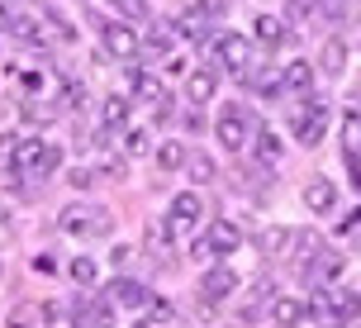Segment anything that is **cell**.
<instances>
[{"label": "cell", "instance_id": "obj_1", "mask_svg": "<svg viewBox=\"0 0 361 328\" xmlns=\"http://www.w3.org/2000/svg\"><path fill=\"white\" fill-rule=\"evenodd\" d=\"M57 166H62V147L43 143V138H19L10 147V171L15 176H38V181H48Z\"/></svg>", "mask_w": 361, "mask_h": 328}, {"label": "cell", "instance_id": "obj_2", "mask_svg": "<svg viewBox=\"0 0 361 328\" xmlns=\"http://www.w3.org/2000/svg\"><path fill=\"white\" fill-rule=\"evenodd\" d=\"M57 224H62V233H67V238H81V243L114 233V214H109L105 205H90V200L86 205H67Z\"/></svg>", "mask_w": 361, "mask_h": 328}, {"label": "cell", "instance_id": "obj_3", "mask_svg": "<svg viewBox=\"0 0 361 328\" xmlns=\"http://www.w3.org/2000/svg\"><path fill=\"white\" fill-rule=\"evenodd\" d=\"M305 314H314V319H328V324H352L361 314V295L347 291V286H324V291L314 295L305 305Z\"/></svg>", "mask_w": 361, "mask_h": 328}, {"label": "cell", "instance_id": "obj_4", "mask_svg": "<svg viewBox=\"0 0 361 328\" xmlns=\"http://www.w3.org/2000/svg\"><path fill=\"white\" fill-rule=\"evenodd\" d=\"M214 133H219V143L228 147V152H243V147L252 143V133H257V119H252V109L247 105H224L219 109V119H214Z\"/></svg>", "mask_w": 361, "mask_h": 328}, {"label": "cell", "instance_id": "obj_5", "mask_svg": "<svg viewBox=\"0 0 361 328\" xmlns=\"http://www.w3.org/2000/svg\"><path fill=\"white\" fill-rule=\"evenodd\" d=\"M200 214H204V200H200V190H180L171 195L166 205V238H195L200 233Z\"/></svg>", "mask_w": 361, "mask_h": 328}, {"label": "cell", "instance_id": "obj_6", "mask_svg": "<svg viewBox=\"0 0 361 328\" xmlns=\"http://www.w3.org/2000/svg\"><path fill=\"white\" fill-rule=\"evenodd\" d=\"M214 62L233 76V81H247V76H252V67H257L252 43H247V38H238V34H219L214 38Z\"/></svg>", "mask_w": 361, "mask_h": 328}, {"label": "cell", "instance_id": "obj_7", "mask_svg": "<svg viewBox=\"0 0 361 328\" xmlns=\"http://www.w3.org/2000/svg\"><path fill=\"white\" fill-rule=\"evenodd\" d=\"M100 43H105V53L114 57V62H133V57L143 53L138 29L124 24V19H100Z\"/></svg>", "mask_w": 361, "mask_h": 328}, {"label": "cell", "instance_id": "obj_8", "mask_svg": "<svg viewBox=\"0 0 361 328\" xmlns=\"http://www.w3.org/2000/svg\"><path fill=\"white\" fill-rule=\"evenodd\" d=\"M309 105L295 114V138L305 147H319L324 143V133H328V100L324 95H305Z\"/></svg>", "mask_w": 361, "mask_h": 328}, {"label": "cell", "instance_id": "obj_9", "mask_svg": "<svg viewBox=\"0 0 361 328\" xmlns=\"http://www.w3.org/2000/svg\"><path fill=\"white\" fill-rule=\"evenodd\" d=\"M105 300L114 310H147L152 305V291H147L143 281H133V276H114L105 286Z\"/></svg>", "mask_w": 361, "mask_h": 328}, {"label": "cell", "instance_id": "obj_10", "mask_svg": "<svg viewBox=\"0 0 361 328\" xmlns=\"http://www.w3.org/2000/svg\"><path fill=\"white\" fill-rule=\"evenodd\" d=\"M204 243V253L209 257H224V253H238V243H243V229H238L233 219H209L204 224V233H195Z\"/></svg>", "mask_w": 361, "mask_h": 328}, {"label": "cell", "instance_id": "obj_11", "mask_svg": "<svg viewBox=\"0 0 361 328\" xmlns=\"http://www.w3.org/2000/svg\"><path fill=\"white\" fill-rule=\"evenodd\" d=\"M228 295H238V272L233 267L219 262V267H209V272L200 276V300H204V305H224Z\"/></svg>", "mask_w": 361, "mask_h": 328}, {"label": "cell", "instance_id": "obj_12", "mask_svg": "<svg viewBox=\"0 0 361 328\" xmlns=\"http://www.w3.org/2000/svg\"><path fill=\"white\" fill-rule=\"evenodd\" d=\"M109 324H114L109 300H76L72 305V328H109Z\"/></svg>", "mask_w": 361, "mask_h": 328}, {"label": "cell", "instance_id": "obj_13", "mask_svg": "<svg viewBox=\"0 0 361 328\" xmlns=\"http://www.w3.org/2000/svg\"><path fill=\"white\" fill-rule=\"evenodd\" d=\"M319 253H324V238L314 233V229H300V233H295V243H290V262H295V272L305 276L309 267H314V262H319Z\"/></svg>", "mask_w": 361, "mask_h": 328}, {"label": "cell", "instance_id": "obj_14", "mask_svg": "<svg viewBox=\"0 0 361 328\" xmlns=\"http://www.w3.org/2000/svg\"><path fill=\"white\" fill-rule=\"evenodd\" d=\"M343 267H347V257L343 253H328V248H324V253H319V262L305 272V281L314 286V291H324V286H333V281H338V272H343Z\"/></svg>", "mask_w": 361, "mask_h": 328}, {"label": "cell", "instance_id": "obj_15", "mask_svg": "<svg viewBox=\"0 0 361 328\" xmlns=\"http://www.w3.org/2000/svg\"><path fill=\"white\" fill-rule=\"evenodd\" d=\"M267 319H271L276 328H300L309 314H305V305H300L295 295H276V300L267 305Z\"/></svg>", "mask_w": 361, "mask_h": 328}, {"label": "cell", "instance_id": "obj_16", "mask_svg": "<svg viewBox=\"0 0 361 328\" xmlns=\"http://www.w3.org/2000/svg\"><path fill=\"white\" fill-rule=\"evenodd\" d=\"M305 205L314 209V214H333V205H338V186L328 181V176H314V181L305 186Z\"/></svg>", "mask_w": 361, "mask_h": 328}, {"label": "cell", "instance_id": "obj_17", "mask_svg": "<svg viewBox=\"0 0 361 328\" xmlns=\"http://www.w3.org/2000/svg\"><path fill=\"white\" fill-rule=\"evenodd\" d=\"M290 243H295V229L276 224V229H262V233H257V253L262 257H286Z\"/></svg>", "mask_w": 361, "mask_h": 328}, {"label": "cell", "instance_id": "obj_18", "mask_svg": "<svg viewBox=\"0 0 361 328\" xmlns=\"http://www.w3.org/2000/svg\"><path fill=\"white\" fill-rule=\"evenodd\" d=\"M219 91V72L214 67H200V72H190V81H185V95H190V105H204V100H214Z\"/></svg>", "mask_w": 361, "mask_h": 328}, {"label": "cell", "instance_id": "obj_19", "mask_svg": "<svg viewBox=\"0 0 361 328\" xmlns=\"http://www.w3.org/2000/svg\"><path fill=\"white\" fill-rule=\"evenodd\" d=\"M252 157H257V166H276L281 162V138H276V133H271V128H262L257 124V133H252Z\"/></svg>", "mask_w": 361, "mask_h": 328}, {"label": "cell", "instance_id": "obj_20", "mask_svg": "<svg viewBox=\"0 0 361 328\" xmlns=\"http://www.w3.org/2000/svg\"><path fill=\"white\" fill-rule=\"evenodd\" d=\"M309 86H314V62H286V72H281V91L309 95Z\"/></svg>", "mask_w": 361, "mask_h": 328}, {"label": "cell", "instance_id": "obj_21", "mask_svg": "<svg viewBox=\"0 0 361 328\" xmlns=\"http://www.w3.org/2000/svg\"><path fill=\"white\" fill-rule=\"evenodd\" d=\"M128 114H133V100H128V95H105V100H100V124L105 128H124Z\"/></svg>", "mask_w": 361, "mask_h": 328}, {"label": "cell", "instance_id": "obj_22", "mask_svg": "<svg viewBox=\"0 0 361 328\" xmlns=\"http://www.w3.org/2000/svg\"><path fill=\"white\" fill-rule=\"evenodd\" d=\"M343 67H347V43L343 38H328L324 53H319V72L324 76H343Z\"/></svg>", "mask_w": 361, "mask_h": 328}, {"label": "cell", "instance_id": "obj_23", "mask_svg": "<svg viewBox=\"0 0 361 328\" xmlns=\"http://www.w3.org/2000/svg\"><path fill=\"white\" fill-rule=\"evenodd\" d=\"M286 38H290L286 19H276V15H262V19H257V43H262V48H281Z\"/></svg>", "mask_w": 361, "mask_h": 328}, {"label": "cell", "instance_id": "obj_24", "mask_svg": "<svg viewBox=\"0 0 361 328\" xmlns=\"http://www.w3.org/2000/svg\"><path fill=\"white\" fill-rule=\"evenodd\" d=\"M133 100H147V105H162V100H171V95L162 91V81L147 72H133Z\"/></svg>", "mask_w": 361, "mask_h": 328}, {"label": "cell", "instance_id": "obj_25", "mask_svg": "<svg viewBox=\"0 0 361 328\" xmlns=\"http://www.w3.org/2000/svg\"><path fill=\"white\" fill-rule=\"evenodd\" d=\"M171 48H176V34H171L166 24H152V29H147V38H143V53L147 57H166Z\"/></svg>", "mask_w": 361, "mask_h": 328}, {"label": "cell", "instance_id": "obj_26", "mask_svg": "<svg viewBox=\"0 0 361 328\" xmlns=\"http://www.w3.org/2000/svg\"><path fill=\"white\" fill-rule=\"evenodd\" d=\"M180 34H185V38H200V43H204V38H209V10H204V5L185 10V15H180Z\"/></svg>", "mask_w": 361, "mask_h": 328}, {"label": "cell", "instance_id": "obj_27", "mask_svg": "<svg viewBox=\"0 0 361 328\" xmlns=\"http://www.w3.org/2000/svg\"><path fill=\"white\" fill-rule=\"evenodd\" d=\"M5 29H10L15 38H24V43H43V38H48L43 29H38L34 15H10V19H5Z\"/></svg>", "mask_w": 361, "mask_h": 328}, {"label": "cell", "instance_id": "obj_28", "mask_svg": "<svg viewBox=\"0 0 361 328\" xmlns=\"http://www.w3.org/2000/svg\"><path fill=\"white\" fill-rule=\"evenodd\" d=\"M343 157H361V114L357 109H347V119H343Z\"/></svg>", "mask_w": 361, "mask_h": 328}, {"label": "cell", "instance_id": "obj_29", "mask_svg": "<svg viewBox=\"0 0 361 328\" xmlns=\"http://www.w3.org/2000/svg\"><path fill=\"white\" fill-rule=\"evenodd\" d=\"M185 157H190V152H185V143H176V138H166V143L157 147V166H162V171H180Z\"/></svg>", "mask_w": 361, "mask_h": 328}, {"label": "cell", "instance_id": "obj_30", "mask_svg": "<svg viewBox=\"0 0 361 328\" xmlns=\"http://www.w3.org/2000/svg\"><path fill=\"white\" fill-rule=\"evenodd\" d=\"M38 319H43V310H38V305H15V310H10V319H5V328H34Z\"/></svg>", "mask_w": 361, "mask_h": 328}, {"label": "cell", "instance_id": "obj_31", "mask_svg": "<svg viewBox=\"0 0 361 328\" xmlns=\"http://www.w3.org/2000/svg\"><path fill=\"white\" fill-rule=\"evenodd\" d=\"M185 166H190V181H214V157H204V152H195V157H185Z\"/></svg>", "mask_w": 361, "mask_h": 328}, {"label": "cell", "instance_id": "obj_32", "mask_svg": "<svg viewBox=\"0 0 361 328\" xmlns=\"http://www.w3.org/2000/svg\"><path fill=\"white\" fill-rule=\"evenodd\" d=\"M319 15H324L328 24H343V19L352 15V0H319Z\"/></svg>", "mask_w": 361, "mask_h": 328}, {"label": "cell", "instance_id": "obj_33", "mask_svg": "<svg viewBox=\"0 0 361 328\" xmlns=\"http://www.w3.org/2000/svg\"><path fill=\"white\" fill-rule=\"evenodd\" d=\"M109 5H114V15L124 19H147V0H109Z\"/></svg>", "mask_w": 361, "mask_h": 328}, {"label": "cell", "instance_id": "obj_34", "mask_svg": "<svg viewBox=\"0 0 361 328\" xmlns=\"http://www.w3.org/2000/svg\"><path fill=\"white\" fill-rule=\"evenodd\" d=\"M72 281L76 286H95V262L90 257H76L72 262Z\"/></svg>", "mask_w": 361, "mask_h": 328}, {"label": "cell", "instance_id": "obj_35", "mask_svg": "<svg viewBox=\"0 0 361 328\" xmlns=\"http://www.w3.org/2000/svg\"><path fill=\"white\" fill-rule=\"evenodd\" d=\"M124 152H128V157L147 152V128H128V133H124Z\"/></svg>", "mask_w": 361, "mask_h": 328}, {"label": "cell", "instance_id": "obj_36", "mask_svg": "<svg viewBox=\"0 0 361 328\" xmlns=\"http://www.w3.org/2000/svg\"><path fill=\"white\" fill-rule=\"evenodd\" d=\"M95 181H100V171H95V166H76V171H72V186H76V190H90Z\"/></svg>", "mask_w": 361, "mask_h": 328}, {"label": "cell", "instance_id": "obj_37", "mask_svg": "<svg viewBox=\"0 0 361 328\" xmlns=\"http://www.w3.org/2000/svg\"><path fill=\"white\" fill-rule=\"evenodd\" d=\"M24 114H29L34 124H43V119H53V105H38V100H24Z\"/></svg>", "mask_w": 361, "mask_h": 328}, {"label": "cell", "instance_id": "obj_38", "mask_svg": "<svg viewBox=\"0 0 361 328\" xmlns=\"http://www.w3.org/2000/svg\"><path fill=\"white\" fill-rule=\"evenodd\" d=\"M43 324H48V328H67V314H62V305H48V310H43Z\"/></svg>", "mask_w": 361, "mask_h": 328}, {"label": "cell", "instance_id": "obj_39", "mask_svg": "<svg viewBox=\"0 0 361 328\" xmlns=\"http://www.w3.org/2000/svg\"><path fill=\"white\" fill-rule=\"evenodd\" d=\"M338 229H343V233H352V229H361V209H352V219H343Z\"/></svg>", "mask_w": 361, "mask_h": 328}, {"label": "cell", "instance_id": "obj_40", "mask_svg": "<svg viewBox=\"0 0 361 328\" xmlns=\"http://www.w3.org/2000/svg\"><path fill=\"white\" fill-rule=\"evenodd\" d=\"M347 171H352V181H357V190H361V157H347Z\"/></svg>", "mask_w": 361, "mask_h": 328}, {"label": "cell", "instance_id": "obj_41", "mask_svg": "<svg viewBox=\"0 0 361 328\" xmlns=\"http://www.w3.org/2000/svg\"><path fill=\"white\" fill-rule=\"evenodd\" d=\"M5 19H10V10H5V5H0V24H5Z\"/></svg>", "mask_w": 361, "mask_h": 328}, {"label": "cell", "instance_id": "obj_42", "mask_svg": "<svg viewBox=\"0 0 361 328\" xmlns=\"http://www.w3.org/2000/svg\"><path fill=\"white\" fill-rule=\"evenodd\" d=\"M324 328H343V324H324Z\"/></svg>", "mask_w": 361, "mask_h": 328}]
</instances>
